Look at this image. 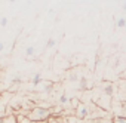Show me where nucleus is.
Masks as SVG:
<instances>
[{"label":"nucleus","instance_id":"4","mask_svg":"<svg viewBox=\"0 0 126 123\" xmlns=\"http://www.w3.org/2000/svg\"><path fill=\"white\" fill-rule=\"evenodd\" d=\"M116 25H117L119 28L126 27V19H125V18H119V19H117V22H116Z\"/></svg>","mask_w":126,"mask_h":123},{"label":"nucleus","instance_id":"10","mask_svg":"<svg viewBox=\"0 0 126 123\" xmlns=\"http://www.w3.org/2000/svg\"><path fill=\"white\" fill-rule=\"evenodd\" d=\"M59 101H61L62 104H65V102L68 101V98H67V96H61V99H59Z\"/></svg>","mask_w":126,"mask_h":123},{"label":"nucleus","instance_id":"5","mask_svg":"<svg viewBox=\"0 0 126 123\" xmlns=\"http://www.w3.org/2000/svg\"><path fill=\"white\" fill-rule=\"evenodd\" d=\"M25 53H27L28 56H33V55H34V47H33V46H28V47L25 49Z\"/></svg>","mask_w":126,"mask_h":123},{"label":"nucleus","instance_id":"11","mask_svg":"<svg viewBox=\"0 0 126 123\" xmlns=\"http://www.w3.org/2000/svg\"><path fill=\"white\" fill-rule=\"evenodd\" d=\"M76 79H77L76 74H71V76H70V80H71V82H76Z\"/></svg>","mask_w":126,"mask_h":123},{"label":"nucleus","instance_id":"14","mask_svg":"<svg viewBox=\"0 0 126 123\" xmlns=\"http://www.w3.org/2000/svg\"><path fill=\"white\" fill-rule=\"evenodd\" d=\"M9 2H11V3H14V2H16V0H9Z\"/></svg>","mask_w":126,"mask_h":123},{"label":"nucleus","instance_id":"6","mask_svg":"<svg viewBox=\"0 0 126 123\" xmlns=\"http://www.w3.org/2000/svg\"><path fill=\"white\" fill-rule=\"evenodd\" d=\"M40 82H42V79H40V76H39V74H36V76L33 77V83H34V85H39Z\"/></svg>","mask_w":126,"mask_h":123},{"label":"nucleus","instance_id":"12","mask_svg":"<svg viewBox=\"0 0 126 123\" xmlns=\"http://www.w3.org/2000/svg\"><path fill=\"white\" fill-rule=\"evenodd\" d=\"M3 49H5V45H3V43H0V52H2Z\"/></svg>","mask_w":126,"mask_h":123},{"label":"nucleus","instance_id":"1","mask_svg":"<svg viewBox=\"0 0 126 123\" xmlns=\"http://www.w3.org/2000/svg\"><path fill=\"white\" fill-rule=\"evenodd\" d=\"M49 117H50V111L46 110V108H43V107H36V108H33V110L28 113V116H27V119H30V120H33V122H37V123H40L42 120H46V119H49Z\"/></svg>","mask_w":126,"mask_h":123},{"label":"nucleus","instance_id":"9","mask_svg":"<svg viewBox=\"0 0 126 123\" xmlns=\"http://www.w3.org/2000/svg\"><path fill=\"white\" fill-rule=\"evenodd\" d=\"M80 88H86V79H80Z\"/></svg>","mask_w":126,"mask_h":123},{"label":"nucleus","instance_id":"3","mask_svg":"<svg viewBox=\"0 0 126 123\" xmlns=\"http://www.w3.org/2000/svg\"><path fill=\"white\" fill-rule=\"evenodd\" d=\"M104 92H105V95H113V92H114V88H113V85H105V88H104Z\"/></svg>","mask_w":126,"mask_h":123},{"label":"nucleus","instance_id":"7","mask_svg":"<svg viewBox=\"0 0 126 123\" xmlns=\"http://www.w3.org/2000/svg\"><path fill=\"white\" fill-rule=\"evenodd\" d=\"M55 46V40L53 39H49L47 40V47H53Z\"/></svg>","mask_w":126,"mask_h":123},{"label":"nucleus","instance_id":"8","mask_svg":"<svg viewBox=\"0 0 126 123\" xmlns=\"http://www.w3.org/2000/svg\"><path fill=\"white\" fill-rule=\"evenodd\" d=\"M0 25H2V27H6V25H8V19H6V18H2V19H0Z\"/></svg>","mask_w":126,"mask_h":123},{"label":"nucleus","instance_id":"13","mask_svg":"<svg viewBox=\"0 0 126 123\" xmlns=\"http://www.w3.org/2000/svg\"><path fill=\"white\" fill-rule=\"evenodd\" d=\"M123 9H125V11H126V3H125V5H123Z\"/></svg>","mask_w":126,"mask_h":123},{"label":"nucleus","instance_id":"2","mask_svg":"<svg viewBox=\"0 0 126 123\" xmlns=\"http://www.w3.org/2000/svg\"><path fill=\"white\" fill-rule=\"evenodd\" d=\"M76 116H77V117H83V119H85V117H88V116H89V111H88V108H86V107H83V105H79Z\"/></svg>","mask_w":126,"mask_h":123}]
</instances>
